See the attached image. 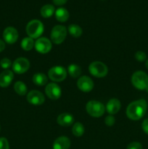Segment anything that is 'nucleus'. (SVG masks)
Returning a JSON list of instances; mask_svg holds the SVG:
<instances>
[{"instance_id": "c85d7f7f", "label": "nucleus", "mask_w": 148, "mask_h": 149, "mask_svg": "<svg viewBox=\"0 0 148 149\" xmlns=\"http://www.w3.org/2000/svg\"><path fill=\"white\" fill-rule=\"evenodd\" d=\"M126 149H142V146L139 142H132L128 145Z\"/></svg>"}, {"instance_id": "ddd939ff", "label": "nucleus", "mask_w": 148, "mask_h": 149, "mask_svg": "<svg viewBox=\"0 0 148 149\" xmlns=\"http://www.w3.org/2000/svg\"><path fill=\"white\" fill-rule=\"evenodd\" d=\"M3 38L8 44H13L18 39V32L14 27H7L3 32Z\"/></svg>"}, {"instance_id": "1a4fd4ad", "label": "nucleus", "mask_w": 148, "mask_h": 149, "mask_svg": "<svg viewBox=\"0 0 148 149\" xmlns=\"http://www.w3.org/2000/svg\"><path fill=\"white\" fill-rule=\"evenodd\" d=\"M34 46L36 51L41 54L48 53L52 49V43L50 40L45 37L38 39L35 42Z\"/></svg>"}, {"instance_id": "473e14b6", "label": "nucleus", "mask_w": 148, "mask_h": 149, "mask_svg": "<svg viewBox=\"0 0 148 149\" xmlns=\"http://www.w3.org/2000/svg\"><path fill=\"white\" fill-rule=\"evenodd\" d=\"M5 49V44L1 39H0V52H2Z\"/></svg>"}, {"instance_id": "393cba45", "label": "nucleus", "mask_w": 148, "mask_h": 149, "mask_svg": "<svg viewBox=\"0 0 148 149\" xmlns=\"http://www.w3.org/2000/svg\"><path fill=\"white\" fill-rule=\"evenodd\" d=\"M84 127L80 122H76L74 124L73 127L72 128V132L75 136L81 137L84 135Z\"/></svg>"}, {"instance_id": "a878e982", "label": "nucleus", "mask_w": 148, "mask_h": 149, "mask_svg": "<svg viewBox=\"0 0 148 149\" xmlns=\"http://www.w3.org/2000/svg\"><path fill=\"white\" fill-rule=\"evenodd\" d=\"M0 65H1V68H4V69L7 70V68H9L11 66L12 61H10L9 58H4L1 60V61H0Z\"/></svg>"}, {"instance_id": "0eeeda50", "label": "nucleus", "mask_w": 148, "mask_h": 149, "mask_svg": "<svg viewBox=\"0 0 148 149\" xmlns=\"http://www.w3.org/2000/svg\"><path fill=\"white\" fill-rule=\"evenodd\" d=\"M48 75L51 80L56 82H59L66 78L67 71L64 67L57 65L50 68L48 72Z\"/></svg>"}, {"instance_id": "f3484780", "label": "nucleus", "mask_w": 148, "mask_h": 149, "mask_svg": "<svg viewBox=\"0 0 148 149\" xmlns=\"http://www.w3.org/2000/svg\"><path fill=\"white\" fill-rule=\"evenodd\" d=\"M71 141L65 136H61L57 138L53 143V149H69Z\"/></svg>"}, {"instance_id": "9b49d317", "label": "nucleus", "mask_w": 148, "mask_h": 149, "mask_svg": "<svg viewBox=\"0 0 148 149\" xmlns=\"http://www.w3.org/2000/svg\"><path fill=\"white\" fill-rule=\"evenodd\" d=\"M45 93L47 97L52 100H57L61 96V89L55 83H49L45 87Z\"/></svg>"}, {"instance_id": "7c9ffc66", "label": "nucleus", "mask_w": 148, "mask_h": 149, "mask_svg": "<svg viewBox=\"0 0 148 149\" xmlns=\"http://www.w3.org/2000/svg\"><path fill=\"white\" fill-rule=\"evenodd\" d=\"M142 127L144 132L148 135V119H146L144 120V122L142 124Z\"/></svg>"}, {"instance_id": "dca6fc26", "label": "nucleus", "mask_w": 148, "mask_h": 149, "mask_svg": "<svg viewBox=\"0 0 148 149\" xmlns=\"http://www.w3.org/2000/svg\"><path fill=\"white\" fill-rule=\"evenodd\" d=\"M57 122L59 125L62 127L71 126L74 122V117L72 114L68 113H61L58 116Z\"/></svg>"}, {"instance_id": "bb28decb", "label": "nucleus", "mask_w": 148, "mask_h": 149, "mask_svg": "<svg viewBox=\"0 0 148 149\" xmlns=\"http://www.w3.org/2000/svg\"><path fill=\"white\" fill-rule=\"evenodd\" d=\"M135 58L136 61H139V62H143L147 59V55L145 52H142V51H137L135 53Z\"/></svg>"}, {"instance_id": "c756f323", "label": "nucleus", "mask_w": 148, "mask_h": 149, "mask_svg": "<svg viewBox=\"0 0 148 149\" xmlns=\"http://www.w3.org/2000/svg\"><path fill=\"white\" fill-rule=\"evenodd\" d=\"M104 122H105V124L107 126L111 127L115 122V117L113 116H107L105 118V119H104Z\"/></svg>"}, {"instance_id": "6e6552de", "label": "nucleus", "mask_w": 148, "mask_h": 149, "mask_svg": "<svg viewBox=\"0 0 148 149\" xmlns=\"http://www.w3.org/2000/svg\"><path fill=\"white\" fill-rule=\"evenodd\" d=\"M30 68V63L25 58H19L12 63V69L16 74H21L26 72Z\"/></svg>"}, {"instance_id": "6ab92c4d", "label": "nucleus", "mask_w": 148, "mask_h": 149, "mask_svg": "<svg viewBox=\"0 0 148 149\" xmlns=\"http://www.w3.org/2000/svg\"><path fill=\"white\" fill-rule=\"evenodd\" d=\"M33 82L36 85L38 86H44L47 83L48 79L47 77L44 74H42V73H37V74H35L33 75Z\"/></svg>"}, {"instance_id": "aec40b11", "label": "nucleus", "mask_w": 148, "mask_h": 149, "mask_svg": "<svg viewBox=\"0 0 148 149\" xmlns=\"http://www.w3.org/2000/svg\"><path fill=\"white\" fill-rule=\"evenodd\" d=\"M55 7L52 4H45L41 7L40 10L41 16L43 17H45V18L50 17L55 13Z\"/></svg>"}, {"instance_id": "5701e85b", "label": "nucleus", "mask_w": 148, "mask_h": 149, "mask_svg": "<svg viewBox=\"0 0 148 149\" xmlns=\"http://www.w3.org/2000/svg\"><path fill=\"white\" fill-rule=\"evenodd\" d=\"M35 43L33 42V39L30 37L24 38L21 42V47L26 51H29L32 49Z\"/></svg>"}, {"instance_id": "20e7f679", "label": "nucleus", "mask_w": 148, "mask_h": 149, "mask_svg": "<svg viewBox=\"0 0 148 149\" xmlns=\"http://www.w3.org/2000/svg\"><path fill=\"white\" fill-rule=\"evenodd\" d=\"M86 111L90 116L93 117L98 118L102 116L104 113V105L100 101L97 100H90L87 103L86 106Z\"/></svg>"}, {"instance_id": "9d476101", "label": "nucleus", "mask_w": 148, "mask_h": 149, "mask_svg": "<svg viewBox=\"0 0 148 149\" xmlns=\"http://www.w3.org/2000/svg\"><path fill=\"white\" fill-rule=\"evenodd\" d=\"M27 100L29 103L34 106H41L44 103V95L38 90H32L27 95Z\"/></svg>"}, {"instance_id": "2eb2a0df", "label": "nucleus", "mask_w": 148, "mask_h": 149, "mask_svg": "<svg viewBox=\"0 0 148 149\" xmlns=\"http://www.w3.org/2000/svg\"><path fill=\"white\" fill-rule=\"evenodd\" d=\"M121 107V103H120V100H118L117 98H112L107 102V106H106V110H107V113L110 114H115Z\"/></svg>"}, {"instance_id": "f257e3e1", "label": "nucleus", "mask_w": 148, "mask_h": 149, "mask_svg": "<svg viewBox=\"0 0 148 149\" xmlns=\"http://www.w3.org/2000/svg\"><path fill=\"white\" fill-rule=\"evenodd\" d=\"M147 103L145 99H139L131 102L126 109V115L133 121L139 120L146 113Z\"/></svg>"}, {"instance_id": "4468645a", "label": "nucleus", "mask_w": 148, "mask_h": 149, "mask_svg": "<svg viewBox=\"0 0 148 149\" xmlns=\"http://www.w3.org/2000/svg\"><path fill=\"white\" fill-rule=\"evenodd\" d=\"M14 79V74L10 70H4L0 74V87H7Z\"/></svg>"}, {"instance_id": "7ed1b4c3", "label": "nucleus", "mask_w": 148, "mask_h": 149, "mask_svg": "<svg viewBox=\"0 0 148 149\" xmlns=\"http://www.w3.org/2000/svg\"><path fill=\"white\" fill-rule=\"evenodd\" d=\"M26 33L32 39L39 38L44 32V25L40 20H32L26 26Z\"/></svg>"}, {"instance_id": "72a5a7b5", "label": "nucleus", "mask_w": 148, "mask_h": 149, "mask_svg": "<svg viewBox=\"0 0 148 149\" xmlns=\"http://www.w3.org/2000/svg\"><path fill=\"white\" fill-rule=\"evenodd\" d=\"M145 66H146V68H147V69H148V59L147 60V61H146V63H145Z\"/></svg>"}, {"instance_id": "39448f33", "label": "nucleus", "mask_w": 148, "mask_h": 149, "mask_svg": "<svg viewBox=\"0 0 148 149\" xmlns=\"http://www.w3.org/2000/svg\"><path fill=\"white\" fill-rule=\"evenodd\" d=\"M89 71L90 74L97 78H102L105 77L108 72L107 65L100 61L92 62L89 66Z\"/></svg>"}, {"instance_id": "cd10ccee", "label": "nucleus", "mask_w": 148, "mask_h": 149, "mask_svg": "<svg viewBox=\"0 0 148 149\" xmlns=\"http://www.w3.org/2000/svg\"><path fill=\"white\" fill-rule=\"evenodd\" d=\"M0 149H10V146L5 138H0Z\"/></svg>"}, {"instance_id": "b1692460", "label": "nucleus", "mask_w": 148, "mask_h": 149, "mask_svg": "<svg viewBox=\"0 0 148 149\" xmlns=\"http://www.w3.org/2000/svg\"><path fill=\"white\" fill-rule=\"evenodd\" d=\"M68 73L70 76L73 78L78 77L81 74V69L80 66H78L76 64H71L68 66Z\"/></svg>"}, {"instance_id": "f8f14e48", "label": "nucleus", "mask_w": 148, "mask_h": 149, "mask_svg": "<svg viewBox=\"0 0 148 149\" xmlns=\"http://www.w3.org/2000/svg\"><path fill=\"white\" fill-rule=\"evenodd\" d=\"M78 89L84 93H89L94 87V82L92 79L86 76H83L80 77L77 82Z\"/></svg>"}, {"instance_id": "423d86ee", "label": "nucleus", "mask_w": 148, "mask_h": 149, "mask_svg": "<svg viewBox=\"0 0 148 149\" xmlns=\"http://www.w3.org/2000/svg\"><path fill=\"white\" fill-rule=\"evenodd\" d=\"M67 36V29L64 26L57 25L51 31V40L56 45H59L64 42Z\"/></svg>"}, {"instance_id": "2f4dec72", "label": "nucleus", "mask_w": 148, "mask_h": 149, "mask_svg": "<svg viewBox=\"0 0 148 149\" xmlns=\"http://www.w3.org/2000/svg\"><path fill=\"white\" fill-rule=\"evenodd\" d=\"M52 1H53V2L55 3V4H56V5H58V6H60V5H63V4H65V3L67 2L68 0H52Z\"/></svg>"}, {"instance_id": "a211bd4d", "label": "nucleus", "mask_w": 148, "mask_h": 149, "mask_svg": "<svg viewBox=\"0 0 148 149\" xmlns=\"http://www.w3.org/2000/svg\"><path fill=\"white\" fill-rule=\"evenodd\" d=\"M55 17L59 22H65L69 18V13L66 9L59 7L55 11Z\"/></svg>"}, {"instance_id": "412c9836", "label": "nucleus", "mask_w": 148, "mask_h": 149, "mask_svg": "<svg viewBox=\"0 0 148 149\" xmlns=\"http://www.w3.org/2000/svg\"><path fill=\"white\" fill-rule=\"evenodd\" d=\"M68 31H69L70 34L73 37H79L82 34V29L79 26L75 24H71L68 26Z\"/></svg>"}, {"instance_id": "4be33fe9", "label": "nucleus", "mask_w": 148, "mask_h": 149, "mask_svg": "<svg viewBox=\"0 0 148 149\" xmlns=\"http://www.w3.org/2000/svg\"><path fill=\"white\" fill-rule=\"evenodd\" d=\"M14 90L17 94L20 95H25L27 93V87L23 81H18L14 85Z\"/></svg>"}, {"instance_id": "f03ea898", "label": "nucleus", "mask_w": 148, "mask_h": 149, "mask_svg": "<svg viewBox=\"0 0 148 149\" xmlns=\"http://www.w3.org/2000/svg\"><path fill=\"white\" fill-rule=\"evenodd\" d=\"M131 83L135 88L139 90L148 89V76L145 72L138 71L133 73L131 77Z\"/></svg>"}]
</instances>
